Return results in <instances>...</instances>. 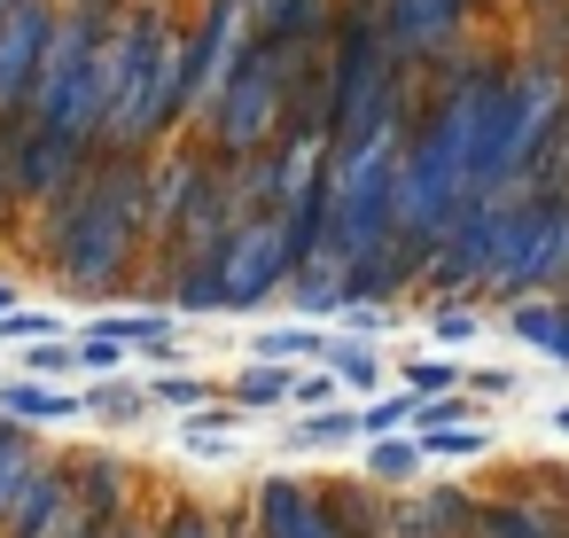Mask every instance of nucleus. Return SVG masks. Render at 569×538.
I'll return each mask as SVG.
<instances>
[{"mask_svg": "<svg viewBox=\"0 0 569 538\" xmlns=\"http://www.w3.org/2000/svg\"><path fill=\"white\" fill-rule=\"evenodd\" d=\"M0 406H9V414H32V421L71 414V398H63V390H48V382H9V390H0Z\"/></svg>", "mask_w": 569, "mask_h": 538, "instance_id": "obj_1", "label": "nucleus"}, {"mask_svg": "<svg viewBox=\"0 0 569 538\" xmlns=\"http://www.w3.org/2000/svg\"><path fill=\"white\" fill-rule=\"evenodd\" d=\"M483 445H491V429H437L421 445V460H460V452H483Z\"/></svg>", "mask_w": 569, "mask_h": 538, "instance_id": "obj_2", "label": "nucleus"}, {"mask_svg": "<svg viewBox=\"0 0 569 538\" xmlns=\"http://www.w3.org/2000/svg\"><path fill=\"white\" fill-rule=\"evenodd\" d=\"M242 398H250V406H273V398H297V375H289V367H258V375L242 382Z\"/></svg>", "mask_w": 569, "mask_h": 538, "instance_id": "obj_3", "label": "nucleus"}, {"mask_svg": "<svg viewBox=\"0 0 569 538\" xmlns=\"http://www.w3.org/2000/svg\"><path fill=\"white\" fill-rule=\"evenodd\" d=\"M343 437H359V414H312L297 429V445H343Z\"/></svg>", "mask_w": 569, "mask_h": 538, "instance_id": "obj_4", "label": "nucleus"}, {"mask_svg": "<svg viewBox=\"0 0 569 538\" xmlns=\"http://www.w3.org/2000/svg\"><path fill=\"white\" fill-rule=\"evenodd\" d=\"M413 468H421V445H390V437L375 445V476H413Z\"/></svg>", "mask_w": 569, "mask_h": 538, "instance_id": "obj_5", "label": "nucleus"}, {"mask_svg": "<svg viewBox=\"0 0 569 538\" xmlns=\"http://www.w3.org/2000/svg\"><path fill=\"white\" fill-rule=\"evenodd\" d=\"M258 343H266L273 359H289V351H320V336H312V328H273V336H258Z\"/></svg>", "mask_w": 569, "mask_h": 538, "instance_id": "obj_6", "label": "nucleus"}, {"mask_svg": "<svg viewBox=\"0 0 569 538\" xmlns=\"http://www.w3.org/2000/svg\"><path fill=\"white\" fill-rule=\"evenodd\" d=\"M157 398H164V406H203V382H188V375H164V382H157Z\"/></svg>", "mask_w": 569, "mask_h": 538, "instance_id": "obj_7", "label": "nucleus"}, {"mask_svg": "<svg viewBox=\"0 0 569 538\" xmlns=\"http://www.w3.org/2000/svg\"><path fill=\"white\" fill-rule=\"evenodd\" d=\"M0 336H56V320H48V312H9V320H0Z\"/></svg>", "mask_w": 569, "mask_h": 538, "instance_id": "obj_8", "label": "nucleus"}, {"mask_svg": "<svg viewBox=\"0 0 569 538\" xmlns=\"http://www.w3.org/2000/svg\"><path fill=\"white\" fill-rule=\"evenodd\" d=\"M406 375H413V390H452V382H460V375L437 367V359H421V367H406Z\"/></svg>", "mask_w": 569, "mask_h": 538, "instance_id": "obj_9", "label": "nucleus"}, {"mask_svg": "<svg viewBox=\"0 0 569 538\" xmlns=\"http://www.w3.org/2000/svg\"><path fill=\"white\" fill-rule=\"evenodd\" d=\"M336 375H351V382H375V359H367V351H336Z\"/></svg>", "mask_w": 569, "mask_h": 538, "instance_id": "obj_10", "label": "nucleus"}, {"mask_svg": "<svg viewBox=\"0 0 569 538\" xmlns=\"http://www.w3.org/2000/svg\"><path fill=\"white\" fill-rule=\"evenodd\" d=\"M390 421H406V398H390V406H367V414H359V429H390Z\"/></svg>", "mask_w": 569, "mask_h": 538, "instance_id": "obj_11", "label": "nucleus"}, {"mask_svg": "<svg viewBox=\"0 0 569 538\" xmlns=\"http://www.w3.org/2000/svg\"><path fill=\"white\" fill-rule=\"evenodd\" d=\"M437 336H452V343H460V336H476V320H468V312H437Z\"/></svg>", "mask_w": 569, "mask_h": 538, "instance_id": "obj_12", "label": "nucleus"}, {"mask_svg": "<svg viewBox=\"0 0 569 538\" xmlns=\"http://www.w3.org/2000/svg\"><path fill=\"white\" fill-rule=\"evenodd\" d=\"M297 398H312V406H320V398H336V375H305V382H297Z\"/></svg>", "mask_w": 569, "mask_h": 538, "instance_id": "obj_13", "label": "nucleus"}, {"mask_svg": "<svg viewBox=\"0 0 569 538\" xmlns=\"http://www.w3.org/2000/svg\"><path fill=\"white\" fill-rule=\"evenodd\" d=\"M553 429H561V437H569V406H561V414H553Z\"/></svg>", "mask_w": 569, "mask_h": 538, "instance_id": "obj_14", "label": "nucleus"}]
</instances>
